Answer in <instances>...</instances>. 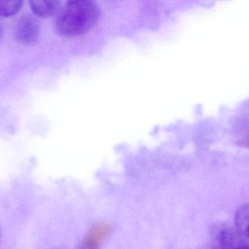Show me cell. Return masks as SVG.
<instances>
[{
	"label": "cell",
	"mask_w": 249,
	"mask_h": 249,
	"mask_svg": "<svg viewBox=\"0 0 249 249\" xmlns=\"http://www.w3.org/2000/svg\"><path fill=\"white\" fill-rule=\"evenodd\" d=\"M1 228H0V242H1Z\"/></svg>",
	"instance_id": "cell-11"
},
{
	"label": "cell",
	"mask_w": 249,
	"mask_h": 249,
	"mask_svg": "<svg viewBox=\"0 0 249 249\" xmlns=\"http://www.w3.org/2000/svg\"><path fill=\"white\" fill-rule=\"evenodd\" d=\"M3 37V28L1 25L0 24V41H1V38Z\"/></svg>",
	"instance_id": "cell-9"
},
{
	"label": "cell",
	"mask_w": 249,
	"mask_h": 249,
	"mask_svg": "<svg viewBox=\"0 0 249 249\" xmlns=\"http://www.w3.org/2000/svg\"><path fill=\"white\" fill-rule=\"evenodd\" d=\"M233 249H249V244L246 241H243Z\"/></svg>",
	"instance_id": "cell-8"
},
{
	"label": "cell",
	"mask_w": 249,
	"mask_h": 249,
	"mask_svg": "<svg viewBox=\"0 0 249 249\" xmlns=\"http://www.w3.org/2000/svg\"><path fill=\"white\" fill-rule=\"evenodd\" d=\"M201 249H216L212 245L207 246V247H204V248Z\"/></svg>",
	"instance_id": "cell-10"
},
{
	"label": "cell",
	"mask_w": 249,
	"mask_h": 249,
	"mask_svg": "<svg viewBox=\"0 0 249 249\" xmlns=\"http://www.w3.org/2000/svg\"><path fill=\"white\" fill-rule=\"evenodd\" d=\"M112 232V226L108 222H101L92 227L85 237L83 244L87 249H97L107 241Z\"/></svg>",
	"instance_id": "cell-4"
},
{
	"label": "cell",
	"mask_w": 249,
	"mask_h": 249,
	"mask_svg": "<svg viewBox=\"0 0 249 249\" xmlns=\"http://www.w3.org/2000/svg\"><path fill=\"white\" fill-rule=\"evenodd\" d=\"M15 37L23 45L36 43L40 37V26L37 20L30 15L22 16L16 23Z\"/></svg>",
	"instance_id": "cell-2"
},
{
	"label": "cell",
	"mask_w": 249,
	"mask_h": 249,
	"mask_svg": "<svg viewBox=\"0 0 249 249\" xmlns=\"http://www.w3.org/2000/svg\"><path fill=\"white\" fill-rule=\"evenodd\" d=\"M212 238V244L211 245L216 249H233L238 244L245 241L238 235L236 231L233 230L226 224L222 223L213 227Z\"/></svg>",
	"instance_id": "cell-3"
},
{
	"label": "cell",
	"mask_w": 249,
	"mask_h": 249,
	"mask_svg": "<svg viewBox=\"0 0 249 249\" xmlns=\"http://www.w3.org/2000/svg\"><path fill=\"white\" fill-rule=\"evenodd\" d=\"M61 1L32 0L29 1L31 8L36 16L48 18L53 16L59 8Z\"/></svg>",
	"instance_id": "cell-6"
},
{
	"label": "cell",
	"mask_w": 249,
	"mask_h": 249,
	"mask_svg": "<svg viewBox=\"0 0 249 249\" xmlns=\"http://www.w3.org/2000/svg\"><path fill=\"white\" fill-rule=\"evenodd\" d=\"M22 1H0V16L10 17L18 13L23 7Z\"/></svg>",
	"instance_id": "cell-7"
},
{
	"label": "cell",
	"mask_w": 249,
	"mask_h": 249,
	"mask_svg": "<svg viewBox=\"0 0 249 249\" xmlns=\"http://www.w3.org/2000/svg\"><path fill=\"white\" fill-rule=\"evenodd\" d=\"M100 17V9L96 2L89 0L67 1L55 19L54 26L63 37L78 36L96 26Z\"/></svg>",
	"instance_id": "cell-1"
},
{
	"label": "cell",
	"mask_w": 249,
	"mask_h": 249,
	"mask_svg": "<svg viewBox=\"0 0 249 249\" xmlns=\"http://www.w3.org/2000/svg\"><path fill=\"white\" fill-rule=\"evenodd\" d=\"M234 224L238 235L249 244V204H244L238 208Z\"/></svg>",
	"instance_id": "cell-5"
}]
</instances>
